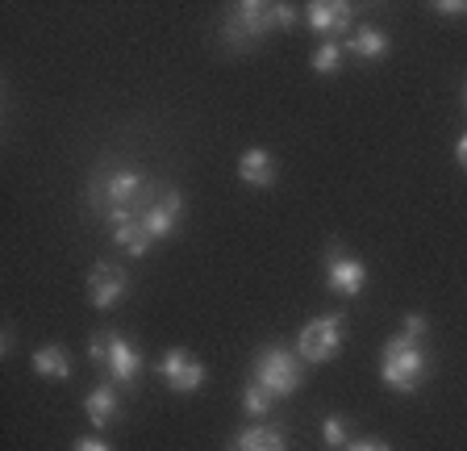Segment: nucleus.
I'll return each mask as SVG.
<instances>
[{"label": "nucleus", "mask_w": 467, "mask_h": 451, "mask_svg": "<svg viewBox=\"0 0 467 451\" xmlns=\"http://www.w3.org/2000/svg\"><path fill=\"white\" fill-rule=\"evenodd\" d=\"M155 184L142 176V172H134V167H117V172H109V176L97 180V188H92V205L105 214L109 230L113 226H126V222H138L142 217V209L155 201Z\"/></svg>", "instance_id": "obj_1"}, {"label": "nucleus", "mask_w": 467, "mask_h": 451, "mask_svg": "<svg viewBox=\"0 0 467 451\" xmlns=\"http://www.w3.org/2000/svg\"><path fill=\"white\" fill-rule=\"evenodd\" d=\"M296 26V9L292 5H263V0H243L230 9V21H225V42L238 50L254 47L263 34L272 30H288Z\"/></svg>", "instance_id": "obj_2"}, {"label": "nucleus", "mask_w": 467, "mask_h": 451, "mask_svg": "<svg viewBox=\"0 0 467 451\" xmlns=\"http://www.w3.org/2000/svg\"><path fill=\"white\" fill-rule=\"evenodd\" d=\"M421 376H426V351H421V343H413L405 334L389 339L384 351H379V381L389 384L392 393H413L421 384Z\"/></svg>", "instance_id": "obj_3"}, {"label": "nucleus", "mask_w": 467, "mask_h": 451, "mask_svg": "<svg viewBox=\"0 0 467 451\" xmlns=\"http://www.w3.org/2000/svg\"><path fill=\"white\" fill-rule=\"evenodd\" d=\"M88 360L97 363V368H105L113 384H134L138 372H142V351L117 330L92 334L88 339Z\"/></svg>", "instance_id": "obj_4"}, {"label": "nucleus", "mask_w": 467, "mask_h": 451, "mask_svg": "<svg viewBox=\"0 0 467 451\" xmlns=\"http://www.w3.org/2000/svg\"><path fill=\"white\" fill-rule=\"evenodd\" d=\"M251 381L263 384L275 402H284V397H292V393L301 389V355L284 351L280 343L263 347V351L254 355V376Z\"/></svg>", "instance_id": "obj_5"}, {"label": "nucleus", "mask_w": 467, "mask_h": 451, "mask_svg": "<svg viewBox=\"0 0 467 451\" xmlns=\"http://www.w3.org/2000/svg\"><path fill=\"white\" fill-rule=\"evenodd\" d=\"M342 339H347L342 318L338 314H321L301 330V339H296V355H301L305 363H330L334 355L342 351Z\"/></svg>", "instance_id": "obj_6"}, {"label": "nucleus", "mask_w": 467, "mask_h": 451, "mask_svg": "<svg viewBox=\"0 0 467 451\" xmlns=\"http://www.w3.org/2000/svg\"><path fill=\"white\" fill-rule=\"evenodd\" d=\"M180 217H184V193H180V188H163V193H159L155 201L142 209L138 226H142V235L150 238V243H159V238L175 235Z\"/></svg>", "instance_id": "obj_7"}, {"label": "nucleus", "mask_w": 467, "mask_h": 451, "mask_svg": "<svg viewBox=\"0 0 467 451\" xmlns=\"http://www.w3.org/2000/svg\"><path fill=\"white\" fill-rule=\"evenodd\" d=\"M326 285L338 297H359L363 285H368V264L363 259H350L338 243L326 251Z\"/></svg>", "instance_id": "obj_8"}, {"label": "nucleus", "mask_w": 467, "mask_h": 451, "mask_svg": "<svg viewBox=\"0 0 467 451\" xmlns=\"http://www.w3.org/2000/svg\"><path fill=\"white\" fill-rule=\"evenodd\" d=\"M130 288V276L126 267L117 264H97L92 272H88V301L97 305V309H113L121 297H126Z\"/></svg>", "instance_id": "obj_9"}, {"label": "nucleus", "mask_w": 467, "mask_h": 451, "mask_svg": "<svg viewBox=\"0 0 467 451\" xmlns=\"http://www.w3.org/2000/svg\"><path fill=\"white\" fill-rule=\"evenodd\" d=\"M159 376H163L175 393H196L204 384V363H196L184 347H171V351L159 360Z\"/></svg>", "instance_id": "obj_10"}, {"label": "nucleus", "mask_w": 467, "mask_h": 451, "mask_svg": "<svg viewBox=\"0 0 467 451\" xmlns=\"http://www.w3.org/2000/svg\"><path fill=\"white\" fill-rule=\"evenodd\" d=\"M350 17H355V9L347 0H313L305 9V26L313 34H342L350 26Z\"/></svg>", "instance_id": "obj_11"}, {"label": "nucleus", "mask_w": 467, "mask_h": 451, "mask_svg": "<svg viewBox=\"0 0 467 451\" xmlns=\"http://www.w3.org/2000/svg\"><path fill=\"white\" fill-rule=\"evenodd\" d=\"M238 176L251 188H272L275 184V159L263 147H251L243 159H238Z\"/></svg>", "instance_id": "obj_12"}, {"label": "nucleus", "mask_w": 467, "mask_h": 451, "mask_svg": "<svg viewBox=\"0 0 467 451\" xmlns=\"http://www.w3.org/2000/svg\"><path fill=\"white\" fill-rule=\"evenodd\" d=\"M84 414L92 426H113L117 418H121V397L113 393V384H100V389H92L84 397Z\"/></svg>", "instance_id": "obj_13"}, {"label": "nucleus", "mask_w": 467, "mask_h": 451, "mask_svg": "<svg viewBox=\"0 0 467 451\" xmlns=\"http://www.w3.org/2000/svg\"><path fill=\"white\" fill-rule=\"evenodd\" d=\"M342 50H350L355 59L376 63V59H384V55H389V34L376 30V26H359V30L342 42Z\"/></svg>", "instance_id": "obj_14"}, {"label": "nucleus", "mask_w": 467, "mask_h": 451, "mask_svg": "<svg viewBox=\"0 0 467 451\" xmlns=\"http://www.w3.org/2000/svg\"><path fill=\"white\" fill-rule=\"evenodd\" d=\"M230 451H288V435L280 426H246L238 439H230Z\"/></svg>", "instance_id": "obj_15"}, {"label": "nucleus", "mask_w": 467, "mask_h": 451, "mask_svg": "<svg viewBox=\"0 0 467 451\" xmlns=\"http://www.w3.org/2000/svg\"><path fill=\"white\" fill-rule=\"evenodd\" d=\"M34 372L47 376V381H67V376H71V360L63 355V347L47 343V347H38V351H34Z\"/></svg>", "instance_id": "obj_16"}, {"label": "nucleus", "mask_w": 467, "mask_h": 451, "mask_svg": "<svg viewBox=\"0 0 467 451\" xmlns=\"http://www.w3.org/2000/svg\"><path fill=\"white\" fill-rule=\"evenodd\" d=\"M113 243L121 246V251H130V256H146V251H150V238L142 235V226L138 222H126V226H113Z\"/></svg>", "instance_id": "obj_17"}, {"label": "nucleus", "mask_w": 467, "mask_h": 451, "mask_svg": "<svg viewBox=\"0 0 467 451\" xmlns=\"http://www.w3.org/2000/svg\"><path fill=\"white\" fill-rule=\"evenodd\" d=\"M272 405H275V397L267 389H263V384H246L243 389V410H246V418H267V414H272Z\"/></svg>", "instance_id": "obj_18"}, {"label": "nucleus", "mask_w": 467, "mask_h": 451, "mask_svg": "<svg viewBox=\"0 0 467 451\" xmlns=\"http://www.w3.org/2000/svg\"><path fill=\"white\" fill-rule=\"evenodd\" d=\"M342 59H347L342 42H321V47L313 50V71H317V76H334V71L342 68Z\"/></svg>", "instance_id": "obj_19"}, {"label": "nucleus", "mask_w": 467, "mask_h": 451, "mask_svg": "<svg viewBox=\"0 0 467 451\" xmlns=\"http://www.w3.org/2000/svg\"><path fill=\"white\" fill-rule=\"evenodd\" d=\"M321 435H326V447H330V451H342L350 443L347 422H342L338 414H330V418H326V431H321Z\"/></svg>", "instance_id": "obj_20"}, {"label": "nucleus", "mask_w": 467, "mask_h": 451, "mask_svg": "<svg viewBox=\"0 0 467 451\" xmlns=\"http://www.w3.org/2000/svg\"><path fill=\"white\" fill-rule=\"evenodd\" d=\"M400 334H405V339H413V343H421V339L430 334L426 314H405V326H400Z\"/></svg>", "instance_id": "obj_21"}, {"label": "nucleus", "mask_w": 467, "mask_h": 451, "mask_svg": "<svg viewBox=\"0 0 467 451\" xmlns=\"http://www.w3.org/2000/svg\"><path fill=\"white\" fill-rule=\"evenodd\" d=\"M430 9L442 13V17H467V5H463V0H434Z\"/></svg>", "instance_id": "obj_22"}, {"label": "nucleus", "mask_w": 467, "mask_h": 451, "mask_svg": "<svg viewBox=\"0 0 467 451\" xmlns=\"http://www.w3.org/2000/svg\"><path fill=\"white\" fill-rule=\"evenodd\" d=\"M342 451H392L384 439H350Z\"/></svg>", "instance_id": "obj_23"}, {"label": "nucleus", "mask_w": 467, "mask_h": 451, "mask_svg": "<svg viewBox=\"0 0 467 451\" xmlns=\"http://www.w3.org/2000/svg\"><path fill=\"white\" fill-rule=\"evenodd\" d=\"M71 451H113L105 439H92V435H84V439L71 443Z\"/></svg>", "instance_id": "obj_24"}, {"label": "nucleus", "mask_w": 467, "mask_h": 451, "mask_svg": "<svg viewBox=\"0 0 467 451\" xmlns=\"http://www.w3.org/2000/svg\"><path fill=\"white\" fill-rule=\"evenodd\" d=\"M455 159H459V167H463V172H467V134L455 142Z\"/></svg>", "instance_id": "obj_25"}, {"label": "nucleus", "mask_w": 467, "mask_h": 451, "mask_svg": "<svg viewBox=\"0 0 467 451\" xmlns=\"http://www.w3.org/2000/svg\"><path fill=\"white\" fill-rule=\"evenodd\" d=\"M463 100H467V89H463Z\"/></svg>", "instance_id": "obj_26"}]
</instances>
